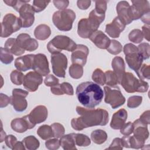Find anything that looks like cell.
Returning a JSON list of instances; mask_svg holds the SVG:
<instances>
[{"instance_id": "8d00e7d4", "label": "cell", "mask_w": 150, "mask_h": 150, "mask_svg": "<svg viewBox=\"0 0 150 150\" xmlns=\"http://www.w3.org/2000/svg\"><path fill=\"white\" fill-rule=\"evenodd\" d=\"M92 79L97 84L104 86L105 84V73L99 68L95 69L92 74Z\"/></svg>"}, {"instance_id": "e575fe53", "label": "cell", "mask_w": 150, "mask_h": 150, "mask_svg": "<svg viewBox=\"0 0 150 150\" xmlns=\"http://www.w3.org/2000/svg\"><path fill=\"white\" fill-rule=\"evenodd\" d=\"M69 73L73 79H79L83 75V66L79 64H72L69 67Z\"/></svg>"}, {"instance_id": "f1b7e54d", "label": "cell", "mask_w": 150, "mask_h": 150, "mask_svg": "<svg viewBox=\"0 0 150 150\" xmlns=\"http://www.w3.org/2000/svg\"><path fill=\"white\" fill-rule=\"evenodd\" d=\"M60 146L64 150L77 149L74 137V133L63 135L60 139Z\"/></svg>"}, {"instance_id": "7402d4cb", "label": "cell", "mask_w": 150, "mask_h": 150, "mask_svg": "<svg viewBox=\"0 0 150 150\" xmlns=\"http://www.w3.org/2000/svg\"><path fill=\"white\" fill-rule=\"evenodd\" d=\"M90 40L98 48L107 49L111 40L101 30H96L89 38Z\"/></svg>"}, {"instance_id": "44dd1931", "label": "cell", "mask_w": 150, "mask_h": 150, "mask_svg": "<svg viewBox=\"0 0 150 150\" xmlns=\"http://www.w3.org/2000/svg\"><path fill=\"white\" fill-rule=\"evenodd\" d=\"M35 54H30L20 56L16 59L15 66L19 71H26L32 69Z\"/></svg>"}, {"instance_id": "d590c367", "label": "cell", "mask_w": 150, "mask_h": 150, "mask_svg": "<svg viewBox=\"0 0 150 150\" xmlns=\"http://www.w3.org/2000/svg\"><path fill=\"white\" fill-rule=\"evenodd\" d=\"M74 137L76 145L79 146H87L91 144L90 138L86 135L74 133Z\"/></svg>"}, {"instance_id": "1f68e13d", "label": "cell", "mask_w": 150, "mask_h": 150, "mask_svg": "<svg viewBox=\"0 0 150 150\" xmlns=\"http://www.w3.org/2000/svg\"><path fill=\"white\" fill-rule=\"evenodd\" d=\"M88 19L93 25V26L96 29H98L100 24L104 21L105 19V14L99 13L97 12L95 9H93L90 12Z\"/></svg>"}, {"instance_id": "6f0895ef", "label": "cell", "mask_w": 150, "mask_h": 150, "mask_svg": "<svg viewBox=\"0 0 150 150\" xmlns=\"http://www.w3.org/2000/svg\"><path fill=\"white\" fill-rule=\"evenodd\" d=\"M11 103V97L8 96L1 93L0 94V107L4 108L6 107Z\"/></svg>"}, {"instance_id": "f546056e", "label": "cell", "mask_w": 150, "mask_h": 150, "mask_svg": "<svg viewBox=\"0 0 150 150\" xmlns=\"http://www.w3.org/2000/svg\"><path fill=\"white\" fill-rule=\"evenodd\" d=\"M51 34L50 27L45 24H40L36 27L34 30L35 38L40 40H45L49 38Z\"/></svg>"}, {"instance_id": "8992f818", "label": "cell", "mask_w": 150, "mask_h": 150, "mask_svg": "<svg viewBox=\"0 0 150 150\" xmlns=\"http://www.w3.org/2000/svg\"><path fill=\"white\" fill-rule=\"evenodd\" d=\"M123 50L128 66L130 69L137 71L142 65L144 60L138 47L132 43H127L124 46Z\"/></svg>"}, {"instance_id": "60d3db41", "label": "cell", "mask_w": 150, "mask_h": 150, "mask_svg": "<svg viewBox=\"0 0 150 150\" xmlns=\"http://www.w3.org/2000/svg\"><path fill=\"white\" fill-rule=\"evenodd\" d=\"M23 74L18 70H13L10 74V79L12 83L15 85L20 86L23 84L24 79Z\"/></svg>"}, {"instance_id": "681fc988", "label": "cell", "mask_w": 150, "mask_h": 150, "mask_svg": "<svg viewBox=\"0 0 150 150\" xmlns=\"http://www.w3.org/2000/svg\"><path fill=\"white\" fill-rule=\"evenodd\" d=\"M45 146L47 149L50 150L57 149L60 146V140H59L56 138L47 140L45 142Z\"/></svg>"}, {"instance_id": "4fadbf2b", "label": "cell", "mask_w": 150, "mask_h": 150, "mask_svg": "<svg viewBox=\"0 0 150 150\" xmlns=\"http://www.w3.org/2000/svg\"><path fill=\"white\" fill-rule=\"evenodd\" d=\"M42 81V76L35 71H29L24 76L23 85L27 91L35 92L38 89Z\"/></svg>"}, {"instance_id": "91938a15", "label": "cell", "mask_w": 150, "mask_h": 150, "mask_svg": "<svg viewBox=\"0 0 150 150\" xmlns=\"http://www.w3.org/2000/svg\"><path fill=\"white\" fill-rule=\"evenodd\" d=\"M149 110L145 111L139 117V120L143 123L148 125L150 122V115H149Z\"/></svg>"}, {"instance_id": "7c38bea8", "label": "cell", "mask_w": 150, "mask_h": 150, "mask_svg": "<svg viewBox=\"0 0 150 150\" xmlns=\"http://www.w3.org/2000/svg\"><path fill=\"white\" fill-rule=\"evenodd\" d=\"M19 13V19L23 28L30 27L35 21V11L32 5L26 3L23 4L18 12Z\"/></svg>"}, {"instance_id": "6da1fadb", "label": "cell", "mask_w": 150, "mask_h": 150, "mask_svg": "<svg viewBox=\"0 0 150 150\" xmlns=\"http://www.w3.org/2000/svg\"><path fill=\"white\" fill-rule=\"evenodd\" d=\"M76 111L80 117L71 121L72 128L77 131L94 126H104L109 120L108 112L104 109L90 108L77 106Z\"/></svg>"}, {"instance_id": "9c48e42d", "label": "cell", "mask_w": 150, "mask_h": 150, "mask_svg": "<svg viewBox=\"0 0 150 150\" xmlns=\"http://www.w3.org/2000/svg\"><path fill=\"white\" fill-rule=\"evenodd\" d=\"M28 91L21 88H14L12 90V95L11 96L10 104L13 106V109L18 112L25 111L28 106V102L26 97L28 96Z\"/></svg>"}, {"instance_id": "ab89813d", "label": "cell", "mask_w": 150, "mask_h": 150, "mask_svg": "<svg viewBox=\"0 0 150 150\" xmlns=\"http://www.w3.org/2000/svg\"><path fill=\"white\" fill-rule=\"evenodd\" d=\"M135 73L139 79L149 80L150 79V66L146 64H143Z\"/></svg>"}, {"instance_id": "e0dca14e", "label": "cell", "mask_w": 150, "mask_h": 150, "mask_svg": "<svg viewBox=\"0 0 150 150\" xmlns=\"http://www.w3.org/2000/svg\"><path fill=\"white\" fill-rule=\"evenodd\" d=\"M118 18L126 26L130 24L132 21L131 16L130 5L125 1L119 2L116 6Z\"/></svg>"}, {"instance_id": "f907efd6", "label": "cell", "mask_w": 150, "mask_h": 150, "mask_svg": "<svg viewBox=\"0 0 150 150\" xmlns=\"http://www.w3.org/2000/svg\"><path fill=\"white\" fill-rule=\"evenodd\" d=\"M107 1H96L95 2V11L99 13L105 14L107 10Z\"/></svg>"}, {"instance_id": "3957f363", "label": "cell", "mask_w": 150, "mask_h": 150, "mask_svg": "<svg viewBox=\"0 0 150 150\" xmlns=\"http://www.w3.org/2000/svg\"><path fill=\"white\" fill-rule=\"evenodd\" d=\"M75 19L76 13L70 9L56 11L54 12L52 16L53 24L61 31L70 30Z\"/></svg>"}, {"instance_id": "836d02e7", "label": "cell", "mask_w": 150, "mask_h": 150, "mask_svg": "<svg viewBox=\"0 0 150 150\" xmlns=\"http://www.w3.org/2000/svg\"><path fill=\"white\" fill-rule=\"evenodd\" d=\"M22 142L25 146V148L29 150L37 149L40 145L39 140L33 135H29L24 138Z\"/></svg>"}, {"instance_id": "4dcf8cb0", "label": "cell", "mask_w": 150, "mask_h": 150, "mask_svg": "<svg viewBox=\"0 0 150 150\" xmlns=\"http://www.w3.org/2000/svg\"><path fill=\"white\" fill-rule=\"evenodd\" d=\"M91 139L96 144H102L105 142L107 139L106 132L102 129H96L91 134Z\"/></svg>"}, {"instance_id": "ee69618b", "label": "cell", "mask_w": 150, "mask_h": 150, "mask_svg": "<svg viewBox=\"0 0 150 150\" xmlns=\"http://www.w3.org/2000/svg\"><path fill=\"white\" fill-rule=\"evenodd\" d=\"M143 60L148 59L150 55V46L148 43H142L137 47Z\"/></svg>"}, {"instance_id": "e7e4bbea", "label": "cell", "mask_w": 150, "mask_h": 150, "mask_svg": "<svg viewBox=\"0 0 150 150\" xmlns=\"http://www.w3.org/2000/svg\"><path fill=\"white\" fill-rule=\"evenodd\" d=\"M6 133L4 131L2 127H1V142H2L4 141H5L6 138Z\"/></svg>"}, {"instance_id": "4316f807", "label": "cell", "mask_w": 150, "mask_h": 150, "mask_svg": "<svg viewBox=\"0 0 150 150\" xmlns=\"http://www.w3.org/2000/svg\"><path fill=\"white\" fill-rule=\"evenodd\" d=\"M51 92L54 95H63L67 94L73 96L74 90L73 86L67 82H63L62 84H59L50 88Z\"/></svg>"}, {"instance_id": "d6a6232c", "label": "cell", "mask_w": 150, "mask_h": 150, "mask_svg": "<svg viewBox=\"0 0 150 150\" xmlns=\"http://www.w3.org/2000/svg\"><path fill=\"white\" fill-rule=\"evenodd\" d=\"M37 134L43 140H46L49 138L54 137L52 127L48 125L40 126L37 129Z\"/></svg>"}, {"instance_id": "f35d334b", "label": "cell", "mask_w": 150, "mask_h": 150, "mask_svg": "<svg viewBox=\"0 0 150 150\" xmlns=\"http://www.w3.org/2000/svg\"><path fill=\"white\" fill-rule=\"evenodd\" d=\"M122 49V45L118 41L112 39L110 41V45L107 49V50L111 54L116 55L121 53Z\"/></svg>"}, {"instance_id": "7a4b0ae2", "label": "cell", "mask_w": 150, "mask_h": 150, "mask_svg": "<svg viewBox=\"0 0 150 150\" xmlns=\"http://www.w3.org/2000/svg\"><path fill=\"white\" fill-rule=\"evenodd\" d=\"M76 94L80 103L90 108L100 104L104 96L103 90L99 85L91 81L80 83L76 88Z\"/></svg>"}, {"instance_id": "cb8c5ba5", "label": "cell", "mask_w": 150, "mask_h": 150, "mask_svg": "<svg viewBox=\"0 0 150 150\" xmlns=\"http://www.w3.org/2000/svg\"><path fill=\"white\" fill-rule=\"evenodd\" d=\"M128 117L127 111L124 108H121L115 112L112 117L110 127L114 129H120L124 125Z\"/></svg>"}, {"instance_id": "c3c4849f", "label": "cell", "mask_w": 150, "mask_h": 150, "mask_svg": "<svg viewBox=\"0 0 150 150\" xmlns=\"http://www.w3.org/2000/svg\"><path fill=\"white\" fill-rule=\"evenodd\" d=\"M30 1H22V0H4V2L7 5L12 6L15 11L19 12L21 7L25 4L29 2Z\"/></svg>"}, {"instance_id": "52a82bcc", "label": "cell", "mask_w": 150, "mask_h": 150, "mask_svg": "<svg viewBox=\"0 0 150 150\" xmlns=\"http://www.w3.org/2000/svg\"><path fill=\"white\" fill-rule=\"evenodd\" d=\"M22 27V23L19 18L13 13L6 14L1 22V38H7L13 32H17Z\"/></svg>"}, {"instance_id": "2e32d148", "label": "cell", "mask_w": 150, "mask_h": 150, "mask_svg": "<svg viewBox=\"0 0 150 150\" xmlns=\"http://www.w3.org/2000/svg\"><path fill=\"white\" fill-rule=\"evenodd\" d=\"M29 120L33 125L44 122L47 118L48 111L45 105H40L35 107L28 115Z\"/></svg>"}, {"instance_id": "603a6c76", "label": "cell", "mask_w": 150, "mask_h": 150, "mask_svg": "<svg viewBox=\"0 0 150 150\" xmlns=\"http://www.w3.org/2000/svg\"><path fill=\"white\" fill-rule=\"evenodd\" d=\"M134 126V136L139 140L145 141L149 137L148 125L141 122L139 119H137L132 123Z\"/></svg>"}, {"instance_id": "f5cc1de1", "label": "cell", "mask_w": 150, "mask_h": 150, "mask_svg": "<svg viewBox=\"0 0 150 150\" xmlns=\"http://www.w3.org/2000/svg\"><path fill=\"white\" fill-rule=\"evenodd\" d=\"M133 124L131 122H128L127 124H124L120 129V132L124 135H130L133 132Z\"/></svg>"}, {"instance_id": "d4e9b609", "label": "cell", "mask_w": 150, "mask_h": 150, "mask_svg": "<svg viewBox=\"0 0 150 150\" xmlns=\"http://www.w3.org/2000/svg\"><path fill=\"white\" fill-rule=\"evenodd\" d=\"M111 66L114 72L117 76L118 84H120L122 76L125 73V67L124 59L120 56H115L111 62Z\"/></svg>"}, {"instance_id": "94428289", "label": "cell", "mask_w": 150, "mask_h": 150, "mask_svg": "<svg viewBox=\"0 0 150 150\" xmlns=\"http://www.w3.org/2000/svg\"><path fill=\"white\" fill-rule=\"evenodd\" d=\"M142 33L143 35V37L145 38V39L148 40V42L149 41V38H150V29L149 25H144L142 27Z\"/></svg>"}, {"instance_id": "680465c9", "label": "cell", "mask_w": 150, "mask_h": 150, "mask_svg": "<svg viewBox=\"0 0 150 150\" xmlns=\"http://www.w3.org/2000/svg\"><path fill=\"white\" fill-rule=\"evenodd\" d=\"M91 5V1L87 0H79L77 1V5L78 8L81 10H86Z\"/></svg>"}, {"instance_id": "ac0fdd59", "label": "cell", "mask_w": 150, "mask_h": 150, "mask_svg": "<svg viewBox=\"0 0 150 150\" xmlns=\"http://www.w3.org/2000/svg\"><path fill=\"white\" fill-rule=\"evenodd\" d=\"M96 30V29L88 18H82L78 22L77 33L81 38L87 39Z\"/></svg>"}, {"instance_id": "bcb514c9", "label": "cell", "mask_w": 150, "mask_h": 150, "mask_svg": "<svg viewBox=\"0 0 150 150\" xmlns=\"http://www.w3.org/2000/svg\"><path fill=\"white\" fill-rule=\"evenodd\" d=\"M50 126L52 127V128L53 129L54 137L56 138H59L64 134L65 129L62 124L58 122H55L52 124Z\"/></svg>"}, {"instance_id": "816d5d0a", "label": "cell", "mask_w": 150, "mask_h": 150, "mask_svg": "<svg viewBox=\"0 0 150 150\" xmlns=\"http://www.w3.org/2000/svg\"><path fill=\"white\" fill-rule=\"evenodd\" d=\"M59 80L57 78H56L52 74L47 75L44 80L45 84L47 87H54L57 84H59Z\"/></svg>"}, {"instance_id": "be15d7a7", "label": "cell", "mask_w": 150, "mask_h": 150, "mask_svg": "<svg viewBox=\"0 0 150 150\" xmlns=\"http://www.w3.org/2000/svg\"><path fill=\"white\" fill-rule=\"evenodd\" d=\"M25 149V146L23 143L22 141L20 142V141H17V142L16 143V144L15 145V146L13 148V150H15V149H19V150H24Z\"/></svg>"}, {"instance_id": "9f6ffc18", "label": "cell", "mask_w": 150, "mask_h": 150, "mask_svg": "<svg viewBox=\"0 0 150 150\" xmlns=\"http://www.w3.org/2000/svg\"><path fill=\"white\" fill-rule=\"evenodd\" d=\"M5 141L6 145L8 148L12 149L13 146L17 142V138L13 135H6Z\"/></svg>"}, {"instance_id": "30bf717a", "label": "cell", "mask_w": 150, "mask_h": 150, "mask_svg": "<svg viewBox=\"0 0 150 150\" xmlns=\"http://www.w3.org/2000/svg\"><path fill=\"white\" fill-rule=\"evenodd\" d=\"M51 63L53 73L59 77H65L67 67V58L63 53L53 54L51 56Z\"/></svg>"}, {"instance_id": "6125c7cd", "label": "cell", "mask_w": 150, "mask_h": 150, "mask_svg": "<svg viewBox=\"0 0 150 150\" xmlns=\"http://www.w3.org/2000/svg\"><path fill=\"white\" fill-rule=\"evenodd\" d=\"M149 14H150V12L146 13L144 15H143L141 17V18H140V19L144 23H145L147 25H149V24H150V16H149Z\"/></svg>"}, {"instance_id": "7dc6e473", "label": "cell", "mask_w": 150, "mask_h": 150, "mask_svg": "<svg viewBox=\"0 0 150 150\" xmlns=\"http://www.w3.org/2000/svg\"><path fill=\"white\" fill-rule=\"evenodd\" d=\"M50 2V1L43 0H35L33 1L32 6L35 12H40L43 11L47 5Z\"/></svg>"}, {"instance_id": "484cf974", "label": "cell", "mask_w": 150, "mask_h": 150, "mask_svg": "<svg viewBox=\"0 0 150 150\" xmlns=\"http://www.w3.org/2000/svg\"><path fill=\"white\" fill-rule=\"evenodd\" d=\"M4 47L6 50L16 56L22 55L25 52V50L20 46L16 39L14 38L8 39L4 44Z\"/></svg>"}, {"instance_id": "8fae6325", "label": "cell", "mask_w": 150, "mask_h": 150, "mask_svg": "<svg viewBox=\"0 0 150 150\" xmlns=\"http://www.w3.org/2000/svg\"><path fill=\"white\" fill-rule=\"evenodd\" d=\"M132 5L130 6L132 21L138 20L146 13L150 12L149 2L146 0L132 1Z\"/></svg>"}, {"instance_id": "d6986e66", "label": "cell", "mask_w": 150, "mask_h": 150, "mask_svg": "<svg viewBox=\"0 0 150 150\" xmlns=\"http://www.w3.org/2000/svg\"><path fill=\"white\" fill-rule=\"evenodd\" d=\"M20 46L28 52H32L38 48V41L33 38L27 33H21L16 38Z\"/></svg>"}, {"instance_id": "11a10c76", "label": "cell", "mask_w": 150, "mask_h": 150, "mask_svg": "<svg viewBox=\"0 0 150 150\" xmlns=\"http://www.w3.org/2000/svg\"><path fill=\"white\" fill-rule=\"evenodd\" d=\"M123 145L122 143L121 138H115L113 139L112 143L110 145V146L107 148L108 149H120L121 150L123 148Z\"/></svg>"}, {"instance_id": "5bb4252c", "label": "cell", "mask_w": 150, "mask_h": 150, "mask_svg": "<svg viewBox=\"0 0 150 150\" xmlns=\"http://www.w3.org/2000/svg\"><path fill=\"white\" fill-rule=\"evenodd\" d=\"M32 69L42 76H46L50 72L46 56L42 53L35 54Z\"/></svg>"}, {"instance_id": "ba28073f", "label": "cell", "mask_w": 150, "mask_h": 150, "mask_svg": "<svg viewBox=\"0 0 150 150\" xmlns=\"http://www.w3.org/2000/svg\"><path fill=\"white\" fill-rule=\"evenodd\" d=\"M104 91L105 94L104 101L105 103L109 104L112 108H118L125 103V98L119 87L107 86L104 87Z\"/></svg>"}, {"instance_id": "f6af8a7d", "label": "cell", "mask_w": 150, "mask_h": 150, "mask_svg": "<svg viewBox=\"0 0 150 150\" xmlns=\"http://www.w3.org/2000/svg\"><path fill=\"white\" fill-rule=\"evenodd\" d=\"M142 101V97L139 96H132L127 100V106L130 108H135L140 105Z\"/></svg>"}, {"instance_id": "7bdbcfd3", "label": "cell", "mask_w": 150, "mask_h": 150, "mask_svg": "<svg viewBox=\"0 0 150 150\" xmlns=\"http://www.w3.org/2000/svg\"><path fill=\"white\" fill-rule=\"evenodd\" d=\"M0 58L1 62L5 64H10L13 60V57L12 54L2 47H1Z\"/></svg>"}, {"instance_id": "ffe728a7", "label": "cell", "mask_w": 150, "mask_h": 150, "mask_svg": "<svg viewBox=\"0 0 150 150\" xmlns=\"http://www.w3.org/2000/svg\"><path fill=\"white\" fill-rule=\"evenodd\" d=\"M125 25L120 20L118 16H116L113 21L106 25L105 32L112 38H119L121 33L125 29Z\"/></svg>"}, {"instance_id": "b9f144b4", "label": "cell", "mask_w": 150, "mask_h": 150, "mask_svg": "<svg viewBox=\"0 0 150 150\" xmlns=\"http://www.w3.org/2000/svg\"><path fill=\"white\" fill-rule=\"evenodd\" d=\"M143 38L141 30L138 29H133L128 35L129 40L134 43H141L143 40Z\"/></svg>"}, {"instance_id": "db71d44e", "label": "cell", "mask_w": 150, "mask_h": 150, "mask_svg": "<svg viewBox=\"0 0 150 150\" xmlns=\"http://www.w3.org/2000/svg\"><path fill=\"white\" fill-rule=\"evenodd\" d=\"M53 3L56 8L59 10H64L69 6V1L67 0H54Z\"/></svg>"}, {"instance_id": "9a60e30c", "label": "cell", "mask_w": 150, "mask_h": 150, "mask_svg": "<svg viewBox=\"0 0 150 150\" xmlns=\"http://www.w3.org/2000/svg\"><path fill=\"white\" fill-rule=\"evenodd\" d=\"M89 50L84 45H77L75 49L72 52L71 60L73 64H79L84 66L86 62Z\"/></svg>"}, {"instance_id": "5b68a950", "label": "cell", "mask_w": 150, "mask_h": 150, "mask_svg": "<svg viewBox=\"0 0 150 150\" xmlns=\"http://www.w3.org/2000/svg\"><path fill=\"white\" fill-rule=\"evenodd\" d=\"M76 43L69 37L57 35L49 42L47 45L48 51L53 54L61 53L63 50L73 52L76 47Z\"/></svg>"}, {"instance_id": "277c9868", "label": "cell", "mask_w": 150, "mask_h": 150, "mask_svg": "<svg viewBox=\"0 0 150 150\" xmlns=\"http://www.w3.org/2000/svg\"><path fill=\"white\" fill-rule=\"evenodd\" d=\"M120 84L124 90L128 93L135 92L145 93L149 88L148 83L143 80L137 79L134 75L129 72H125L122 76Z\"/></svg>"}, {"instance_id": "74e56055", "label": "cell", "mask_w": 150, "mask_h": 150, "mask_svg": "<svg viewBox=\"0 0 150 150\" xmlns=\"http://www.w3.org/2000/svg\"><path fill=\"white\" fill-rule=\"evenodd\" d=\"M105 84L108 86L114 87L118 84V80L115 73L111 70H107L105 72Z\"/></svg>"}, {"instance_id": "83f0119b", "label": "cell", "mask_w": 150, "mask_h": 150, "mask_svg": "<svg viewBox=\"0 0 150 150\" xmlns=\"http://www.w3.org/2000/svg\"><path fill=\"white\" fill-rule=\"evenodd\" d=\"M11 127L14 131L19 133L24 132L29 129L28 122L23 117L12 120L11 122Z\"/></svg>"}]
</instances>
